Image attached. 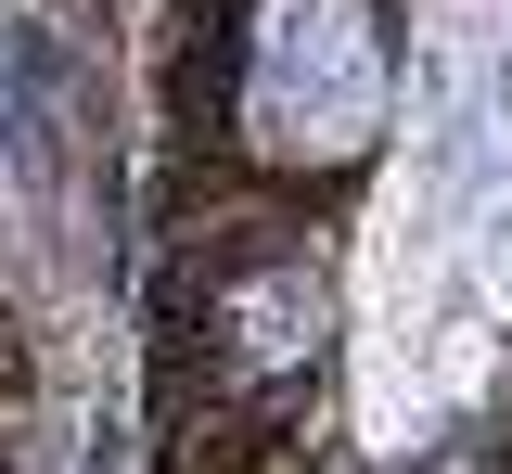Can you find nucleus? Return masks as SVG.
Listing matches in <instances>:
<instances>
[{"mask_svg": "<svg viewBox=\"0 0 512 474\" xmlns=\"http://www.w3.org/2000/svg\"><path fill=\"white\" fill-rule=\"evenodd\" d=\"M244 116L269 154H359L384 129V52H372V13L359 0H269L256 13V77H244Z\"/></svg>", "mask_w": 512, "mask_h": 474, "instance_id": "1", "label": "nucleus"}, {"mask_svg": "<svg viewBox=\"0 0 512 474\" xmlns=\"http://www.w3.org/2000/svg\"><path fill=\"white\" fill-rule=\"evenodd\" d=\"M308 334H320V295H308V282H256V295H244V359H295Z\"/></svg>", "mask_w": 512, "mask_h": 474, "instance_id": "2", "label": "nucleus"}]
</instances>
